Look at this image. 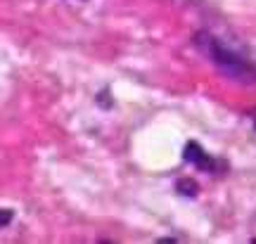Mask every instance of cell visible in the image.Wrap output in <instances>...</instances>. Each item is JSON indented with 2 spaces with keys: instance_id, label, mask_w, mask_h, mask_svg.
<instances>
[{
  "instance_id": "6da1fadb",
  "label": "cell",
  "mask_w": 256,
  "mask_h": 244,
  "mask_svg": "<svg viewBox=\"0 0 256 244\" xmlns=\"http://www.w3.org/2000/svg\"><path fill=\"white\" fill-rule=\"evenodd\" d=\"M200 38H202V46H204L206 54L214 60V64H216L223 74H228L230 78L242 81V83L256 81V66L249 62L240 50L230 48L228 43H223L220 38H211V36H206V34H202Z\"/></svg>"
},
{
  "instance_id": "7a4b0ae2",
  "label": "cell",
  "mask_w": 256,
  "mask_h": 244,
  "mask_svg": "<svg viewBox=\"0 0 256 244\" xmlns=\"http://www.w3.org/2000/svg\"><path fill=\"white\" fill-rule=\"evenodd\" d=\"M185 159H188L192 166H197L200 171H206V173H211V171H216V168H218V162H216V159H211L209 154L204 152L197 142H188V147H185Z\"/></svg>"
},
{
  "instance_id": "3957f363",
  "label": "cell",
  "mask_w": 256,
  "mask_h": 244,
  "mask_svg": "<svg viewBox=\"0 0 256 244\" xmlns=\"http://www.w3.org/2000/svg\"><path fill=\"white\" fill-rule=\"evenodd\" d=\"M12 223V211L10 208H0V228H5Z\"/></svg>"
}]
</instances>
